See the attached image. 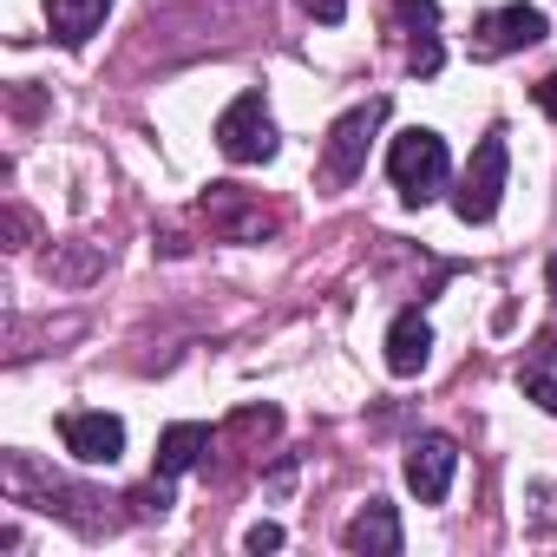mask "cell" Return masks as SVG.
I'll list each match as a JSON object with an SVG mask.
<instances>
[{"label":"cell","instance_id":"obj_1","mask_svg":"<svg viewBox=\"0 0 557 557\" xmlns=\"http://www.w3.org/2000/svg\"><path fill=\"white\" fill-rule=\"evenodd\" d=\"M387 177L407 203H433L453 177V158H446V138L426 132V125H407L394 145H387Z\"/></svg>","mask_w":557,"mask_h":557},{"label":"cell","instance_id":"obj_2","mask_svg":"<svg viewBox=\"0 0 557 557\" xmlns=\"http://www.w3.org/2000/svg\"><path fill=\"white\" fill-rule=\"evenodd\" d=\"M505 171H511L505 132H485V138H479V151H472V164L459 171V190H453V210H459V223H492V216H498Z\"/></svg>","mask_w":557,"mask_h":557},{"label":"cell","instance_id":"obj_3","mask_svg":"<svg viewBox=\"0 0 557 557\" xmlns=\"http://www.w3.org/2000/svg\"><path fill=\"white\" fill-rule=\"evenodd\" d=\"M275 145H283V138H275V119H269L262 92H236L223 106V119H216V151L230 164H269Z\"/></svg>","mask_w":557,"mask_h":557},{"label":"cell","instance_id":"obj_4","mask_svg":"<svg viewBox=\"0 0 557 557\" xmlns=\"http://www.w3.org/2000/svg\"><path fill=\"white\" fill-rule=\"evenodd\" d=\"M381 119H387V99H368V106H355L329 125V145H322V177L329 184H355L368 171V145H374Z\"/></svg>","mask_w":557,"mask_h":557},{"label":"cell","instance_id":"obj_5","mask_svg":"<svg viewBox=\"0 0 557 557\" xmlns=\"http://www.w3.org/2000/svg\"><path fill=\"white\" fill-rule=\"evenodd\" d=\"M544 34H550V21H544L537 8H524V0H511V8L479 14V27H472V60H505V53H524V47H537Z\"/></svg>","mask_w":557,"mask_h":557},{"label":"cell","instance_id":"obj_6","mask_svg":"<svg viewBox=\"0 0 557 557\" xmlns=\"http://www.w3.org/2000/svg\"><path fill=\"white\" fill-rule=\"evenodd\" d=\"M203 216H210V230H216L223 243H262V236L275 230V210H262V203H256L249 190H236V184H210Z\"/></svg>","mask_w":557,"mask_h":557},{"label":"cell","instance_id":"obj_7","mask_svg":"<svg viewBox=\"0 0 557 557\" xmlns=\"http://www.w3.org/2000/svg\"><path fill=\"white\" fill-rule=\"evenodd\" d=\"M60 446L79 466H119L125 453V420L119 413H60Z\"/></svg>","mask_w":557,"mask_h":557},{"label":"cell","instance_id":"obj_8","mask_svg":"<svg viewBox=\"0 0 557 557\" xmlns=\"http://www.w3.org/2000/svg\"><path fill=\"white\" fill-rule=\"evenodd\" d=\"M453 472H459V446H453L446 433H420V440L407 446V492H413L420 505H440V498L453 492Z\"/></svg>","mask_w":557,"mask_h":557},{"label":"cell","instance_id":"obj_9","mask_svg":"<svg viewBox=\"0 0 557 557\" xmlns=\"http://www.w3.org/2000/svg\"><path fill=\"white\" fill-rule=\"evenodd\" d=\"M342 544L355 550V557H400V518H394V505L387 498H368L355 518H348V531H342Z\"/></svg>","mask_w":557,"mask_h":557},{"label":"cell","instance_id":"obj_10","mask_svg":"<svg viewBox=\"0 0 557 557\" xmlns=\"http://www.w3.org/2000/svg\"><path fill=\"white\" fill-rule=\"evenodd\" d=\"M426 361H433V322H426L420 309H400L394 329H387V368L407 381V374H420Z\"/></svg>","mask_w":557,"mask_h":557},{"label":"cell","instance_id":"obj_11","mask_svg":"<svg viewBox=\"0 0 557 557\" xmlns=\"http://www.w3.org/2000/svg\"><path fill=\"white\" fill-rule=\"evenodd\" d=\"M112 14V0H47V27L60 47H86Z\"/></svg>","mask_w":557,"mask_h":557},{"label":"cell","instance_id":"obj_12","mask_svg":"<svg viewBox=\"0 0 557 557\" xmlns=\"http://www.w3.org/2000/svg\"><path fill=\"white\" fill-rule=\"evenodd\" d=\"M203 453H210V426H197V420H177V426L158 433V472H164V479L203 466Z\"/></svg>","mask_w":557,"mask_h":557},{"label":"cell","instance_id":"obj_13","mask_svg":"<svg viewBox=\"0 0 557 557\" xmlns=\"http://www.w3.org/2000/svg\"><path fill=\"white\" fill-rule=\"evenodd\" d=\"M518 387H524L544 413H557V335H537V342L524 348V361H518Z\"/></svg>","mask_w":557,"mask_h":557},{"label":"cell","instance_id":"obj_14","mask_svg":"<svg viewBox=\"0 0 557 557\" xmlns=\"http://www.w3.org/2000/svg\"><path fill=\"white\" fill-rule=\"evenodd\" d=\"M394 27L413 34V40H433V27H440V0H394Z\"/></svg>","mask_w":557,"mask_h":557},{"label":"cell","instance_id":"obj_15","mask_svg":"<svg viewBox=\"0 0 557 557\" xmlns=\"http://www.w3.org/2000/svg\"><path fill=\"white\" fill-rule=\"evenodd\" d=\"M125 505H132V511H138V518H151V511H158V518H164V511H171V479H164V472H158V479H151V485H138V492H132V498H125Z\"/></svg>","mask_w":557,"mask_h":557},{"label":"cell","instance_id":"obj_16","mask_svg":"<svg viewBox=\"0 0 557 557\" xmlns=\"http://www.w3.org/2000/svg\"><path fill=\"white\" fill-rule=\"evenodd\" d=\"M440 60H446V53H440V40H413V53H407V66H413L420 79H433V73H440Z\"/></svg>","mask_w":557,"mask_h":557},{"label":"cell","instance_id":"obj_17","mask_svg":"<svg viewBox=\"0 0 557 557\" xmlns=\"http://www.w3.org/2000/svg\"><path fill=\"white\" fill-rule=\"evenodd\" d=\"M296 8H302L309 21H322V27H335V21H348V0H296Z\"/></svg>","mask_w":557,"mask_h":557},{"label":"cell","instance_id":"obj_18","mask_svg":"<svg viewBox=\"0 0 557 557\" xmlns=\"http://www.w3.org/2000/svg\"><path fill=\"white\" fill-rule=\"evenodd\" d=\"M243 544H249V550H283V524H269V518H262V524L243 531Z\"/></svg>","mask_w":557,"mask_h":557},{"label":"cell","instance_id":"obj_19","mask_svg":"<svg viewBox=\"0 0 557 557\" xmlns=\"http://www.w3.org/2000/svg\"><path fill=\"white\" fill-rule=\"evenodd\" d=\"M537 112H544V119H557V73L537 86Z\"/></svg>","mask_w":557,"mask_h":557},{"label":"cell","instance_id":"obj_20","mask_svg":"<svg viewBox=\"0 0 557 557\" xmlns=\"http://www.w3.org/2000/svg\"><path fill=\"white\" fill-rule=\"evenodd\" d=\"M550 296H557V256H550Z\"/></svg>","mask_w":557,"mask_h":557}]
</instances>
